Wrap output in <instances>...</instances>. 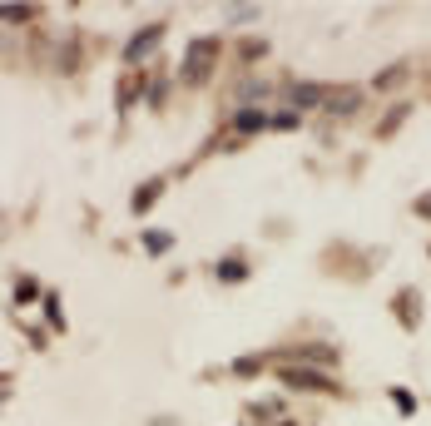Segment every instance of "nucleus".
Wrapping results in <instances>:
<instances>
[{
  "mask_svg": "<svg viewBox=\"0 0 431 426\" xmlns=\"http://www.w3.org/2000/svg\"><path fill=\"white\" fill-rule=\"evenodd\" d=\"M214 40H204V45H194V55H189V60H184V75H189V80H204V75H209V65H214Z\"/></svg>",
  "mask_w": 431,
  "mask_h": 426,
  "instance_id": "f257e3e1",
  "label": "nucleus"
},
{
  "mask_svg": "<svg viewBox=\"0 0 431 426\" xmlns=\"http://www.w3.org/2000/svg\"><path fill=\"white\" fill-rule=\"evenodd\" d=\"M258 124H263V119H258V114H238V129H243V134H253V129H258Z\"/></svg>",
  "mask_w": 431,
  "mask_h": 426,
  "instance_id": "7ed1b4c3",
  "label": "nucleus"
},
{
  "mask_svg": "<svg viewBox=\"0 0 431 426\" xmlns=\"http://www.w3.org/2000/svg\"><path fill=\"white\" fill-rule=\"evenodd\" d=\"M0 15H5V20H25V15H30V5H0Z\"/></svg>",
  "mask_w": 431,
  "mask_h": 426,
  "instance_id": "f03ea898",
  "label": "nucleus"
}]
</instances>
